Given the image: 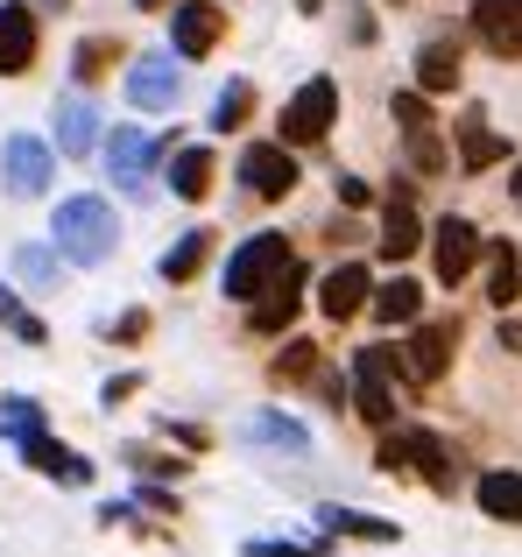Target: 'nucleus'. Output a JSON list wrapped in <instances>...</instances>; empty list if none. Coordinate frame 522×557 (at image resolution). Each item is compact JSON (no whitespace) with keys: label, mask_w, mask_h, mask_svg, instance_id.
Listing matches in <instances>:
<instances>
[{"label":"nucleus","mask_w":522,"mask_h":557,"mask_svg":"<svg viewBox=\"0 0 522 557\" xmlns=\"http://www.w3.org/2000/svg\"><path fill=\"white\" fill-rule=\"evenodd\" d=\"M107 170H113V184H141L149 177V141H141V127H113Z\"/></svg>","instance_id":"obj_17"},{"label":"nucleus","mask_w":522,"mask_h":557,"mask_svg":"<svg viewBox=\"0 0 522 557\" xmlns=\"http://www.w3.org/2000/svg\"><path fill=\"white\" fill-rule=\"evenodd\" d=\"M0 325H8L14 339L42 346V318H28V311H22V297H14V289H0Z\"/></svg>","instance_id":"obj_32"},{"label":"nucleus","mask_w":522,"mask_h":557,"mask_svg":"<svg viewBox=\"0 0 522 557\" xmlns=\"http://www.w3.org/2000/svg\"><path fill=\"white\" fill-rule=\"evenodd\" d=\"M36 431H42V409L28 403V395H8V403H0V437L22 445V437H36Z\"/></svg>","instance_id":"obj_29"},{"label":"nucleus","mask_w":522,"mask_h":557,"mask_svg":"<svg viewBox=\"0 0 522 557\" xmlns=\"http://www.w3.org/2000/svg\"><path fill=\"white\" fill-rule=\"evenodd\" d=\"M487 261H495V269H487V297H495L501 311H509V304L522 297V261H515V247H509V240L487 247Z\"/></svg>","instance_id":"obj_23"},{"label":"nucleus","mask_w":522,"mask_h":557,"mask_svg":"<svg viewBox=\"0 0 522 557\" xmlns=\"http://www.w3.org/2000/svg\"><path fill=\"white\" fill-rule=\"evenodd\" d=\"M473 28L495 57H522V0H473Z\"/></svg>","instance_id":"obj_12"},{"label":"nucleus","mask_w":522,"mask_h":557,"mask_svg":"<svg viewBox=\"0 0 522 557\" xmlns=\"http://www.w3.org/2000/svg\"><path fill=\"white\" fill-rule=\"evenodd\" d=\"M22 8H42V14H57V8H64V0H22Z\"/></svg>","instance_id":"obj_40"},{"label":"nucleus","mask_w":522,"mask_h":557,"mask_svg":"<svg viewBox=\"0 0 522 557\" xmlns=\"http://www.w3.org/2000/svg\"><path fill=\"white\" fill-rule=\"evenodd\" d=\"M318 522H325L332 536H368V544H396V522L360 516V508H318Z\"/></svg>","instance_id":"obj_21"},{"label":"nucleus","mask_w":522,"mask_h":557,"mask_svg":"<svg viewBox=\"0 0 522 557\" xmlns=\"http://www.w3.org/2000/svg\"><path fill=\"white\" fill-rule=\"evenodd\" d=\"M388 368H396V354L388 346H360L353 354V403H360V417L368 423H396V395H388Z\"/></svg>","instance_id":"obj_5"},{"label":"nucleus","mask_w":522,"mask_h":557,"mask_svg":"<svg viewBox=\"0 0 522 557\" xmlns=\"http://www.w3.org/2000/svg\"><path fill=\"white\" fill-rule=\"evenodd\" d=\"M248 107H254V85H226V92L212 99V127H240Z\"/></svg>","instance_id":"obj_31"},{"label":"nucleus","mask_w":522,"mask_h":557,"mask_svg":"<svg viewBox=\"0 0 522 557\" xmlns=\"http://www.w3.org/2000/svg\"><path fill=\"white\" fill-rule=\"evenodd\" d=\"M22 459L36 466V473H57V480H71V487H78V480L92 473V466H85L78 451H64L57 437H42V431H36V437H22Z\"/></svg>","instance_id":"obj_16"},{"label":"nucleus","mask_w":522,"mask_h":557,"mask_svg":"<svg viewBox=\"0 0 522 557\" xmlns=\"http://www.w3.org/2000/svg\"><path fill=\"white\" fill-rule=\"evenodd\" d=\"M170 190H177V198H206V190H212V149H177V163H170Z\"/></svg>","instance_id":"obj_24"},{"label":"nucleus","mask_w":522,"mask_h":557,"mask_svg":"<svg viewBox=\"0 0 522 557\" xmlns=\"http://www.w3.org/2000/svg\"><path fill=\"white\" fill-rule=\"evenodd\" d=\"M297 8H303V14H318V8H325V0H297Z\"/></svg>","instance_id":"obj_41"},{"label":"nucleus","mask_w":522,"mask_h":557,"mask_svg":"<svg viewBox=\"0 0 522 557\" xmlns=\"http://www.w3.org/2000/svg\"><path fill=\"white\" fill-rule=\"evenodd\" d=\"M297 289H303V275H297V269H289V275H283V283H275V289H269V297H254V332H283V325H289V318H297V304H303V297H297Z\"/></svg>","instance_id":"obj_18"},{"label":"nucleus","mask_w":522,"mask_h":557,"mask_svg":"<svg viewBox=\"0 0 522 557\" xmlns=\"http://www.w3.org/2000/svg\"><path fill=\"white\" fill-rule=\"evenodd\" d=\"M417 311H424V289H417V283H402V275L374 289V318H382V325H410Z\"/></svg>","instance_id":"obj_26"},{"label":"nucleus","mask_w":522,"mask_h":557,"mask_svg":"<svg viewBox=\"0 0 522 557\" xmlns=\"http://www.w3.org/2000/svg\"><path fill=\"white\" fill-rule=\"evenodd\" d=\"M50 240H57V255L64 261H107L113 247H121V219H113V205L107 198H64L57 205V219H50Z\"/></svg>","instance_id":"obj_1"},{"label":"nucleus","mask_w":522,"mask_h":557,"mask_svg":"<svg viewBox=\"0 0 522 557\" xmlns=\"http://www.w3.org/2000/svg\"><path fill=\"white\" fill-rule=\"evenodd\" d=\"M220 28H226V14L212 8V0H177V8H170V50L206 57L212 42H220Z\"/></svg>","instance_id":"obj_9"},{"label":"nucleus","mask_w":522,"mask_h":557,"mask_svg":"<svg viewBox=\"0 0 522 557\" xmlns=\"http://www.w3.org/2000/svg\"><path fill=\"white\" fill-rule=\"evenodd\" d=\"M417 247H424L417 205H410V190H396V198H388V212H382V255H388V261H402V255H417Z\"/></svg>","instance_id":"obj_15"},{"label":"nucleus","mask_w":522,"mask_h":557,"mask_svg":"<svg viewBox=\"0 0 522 557\" xmlns=\"http://www.w3.org/2000/svg\"><path fill=\"white\" fill-rule=\"evenodd\" d=\"M254 557H311L303 544H254Z\"/></svg>","instance_id":"obj_38"},{"label":"nucleus","mask_w":522,"mask_h":557,"mask_svg":"<svg viewBox=\"0 0 522 557\" xmlns=\"http://www.w3.org/2000/svg\"><path fill=\"white\" fill-rule=\"evenodd\" d=\"M22 275H36V283H50V275H57V261L42 255V247H22Z\"/></svg>","instance_id":"obj_36"},{"label":"nucleus","mask_w":522,"mask_h":557,"mask_svg":"<svg viewBox=\"0 0 522 557\" xmlns=\"http://www.w3.org/2000/svg\"><path fill=\"white\" fill-rule=\"evenodd\" d=\"M92 127H99V121H92V107L71 92L64 107H57V149H64V156H85V149H92Z\"/></svg>","instance_id":"obj_22"},{"label":"nucleus","mask_w":522,"mask_h":557,"mask_svg":"<svg viewBox=\"0 0 522 557\" xmlns=\"http://www.w3.org/2000/svg\"><path fill=\"white\" fill-rule=\"evenodd\" d=\"M0 170H8V184L22 190V198H36V190L50 184V149H42L36 135H8L0 141Z\"/></svg>","instance_id":"obj_11"},{"label":"nucleus","mask_w":522,"mask_h":557,"mask_svg":"<svg viewBox=\"0 0 522 557\" xmlns=\"http://www.w3.org/2000/svg\"><path fill=\"white\" fill-rule=\"evenodd\" d=\"M424 473L431 487H452V459H445V445L431 431H396V437H382V473Z\"/></svg>","instance_id":"obj_3"},{"label":"nucleus","mask_w":522,"mask_h":557,"mask_svg":"<svg viewBox=\"0 0 522 557\" xmlns=\"http://www.w3.org/2000/svg\"><path fill=\"white\" fill-rule=\"evenodd\" d=\"M127 99L135 107H177V71H170V50H149L135 57V71H127Z\"/></svg>","instance_id":"obj_13"},{"label":"nucleus","mask_w":522,"mask_h":557,"mask_svg":"<svg viewBox=\"0 0 522 557\" xmlns=\"http://www.w3.org/2000/svg\"><path fill=\"white\" fill-rule=\"evenodd\" d=\"M396 121H402V127H431L424 99H417V92H396Z\"/></svg>","instance_id":"obj_35"},{"label":"nucleus","mask_w":522,"mask_h":557,"mask_svg":"<svg viewBox=\"0 0 522 557\" xmlns=\"http://www.w3.org/2000/svg\"><path fill=\"white\" fill-rule=\"evenodd\" d=\"M206 255H212V233H206V226H198V233H184V240L163 255V283H191V275L206 269Z\"/></svg>","instance_id":"obj_25"},{"label":"nucleus","mask_w":522,"mask_h":557,"mask_svg":"<svg viewBox=\"0 0 522 557\" xmlns=\"http://www.w3.org/2000/svg\"><path fill=\"white\" fill-rule=\"evenodd\" d=\"M332 121H339V85H332V78H311L283 107V141H297V149H303V141H325Z\"/></svg>","instance_id":"obj_4"},{"label":"nucleus","mask_w":522,"mask_h":557,"mask_svg":"<svg viewBox=\"0 0 522 557\" xmlns=\"http://www.w3.org/2000/svg\"><path fill=\"white\" fill-rule=\"evenodd\" d=\"M248 437H254V445H283V451H303V445H311V437H303V423H289V417H254Z\"/></svg>","instance_id":"obj_30"},{"label":"nucleus","mask_w":522,"mask_h":557,"mask_svg":"<svg viewBox=\"0 0 522 557\" xmlns=\"http://www.w3.org/2000/svg\"><path fill=\"white\" fill-rule=\"evenodd\" d=\"M141 8H163V0H141Z\"/></svg>","instance_id":"obj_42"},{"label":"nucleus","mask_w":522,"mask_h":557,"mask_svg":"<svg viewBox=\"0 0 522 557\" xmlns=\"http://www.w3.org/2000/svg\"><path fill=\"white\" fill-rule=\"evenodd\" d=\"M113 57H121V42L113 36H85L78 50H71V71H78V85H99L113 71Z\"/></svg>","instance_id":"obj_28"},{"label":"nucleus","mask_w":522,"mask_h":557,"mask_svg":"<svg viewBox=\"0 0 522 557\" xmlns=\"http://www.w3.org/2000/svg\"><path fill=\"white\" fill-rule=\"evenodd\" d=\"M402 135H410V163L424 170V177H431V170H445V149H438V135H431V127H402Z\"/></svg>","instance_id":"obj_34"},{"label":"nucleus","mask_w":522,"mask_h":557,"mask_svg":"<svg viewBox=\"0 0 522 557\" xmlns=\"http://www.w3.org/2000/svg\"><path fill=\"white\" fill-rule=\"evenodd\" d=\"M311 368H318V346L311 339H289L283 354H275V381H303Z\"/></svg>","instance_id":"obj_33"},{"label":"nucleus","mask_w":522,"mask_h":557,"mask_svg":"<svg viewBox=\"0 0 522 557\" xmlns=\"http://www.w3.org/2000/svg\"><path fill=\"white\" fill-rule=\"evenodd\" d=\"M431 261H438V283H467L473 261H481V233L467 219H438L431 226Z\"/></svg>","instance_id":"obj_8"},{"label":"nucleus","mask_w":522,"mask_h":557,"mask_svg":"<svg viewBox=\"0 0 522 557\" xmlns=\"http://www.w3.org/2000/svg\"><path fill=\"white\" fill-rule=\"evenodd\" d=\"M339 205H368V184H360V177H339Z\"/></svg>","instance_id":"obj_37"},{"label":"nucleus","mask_w":522,"mask_h":557,"mask_svg":"<svg viewBox=\"0 0 522 557\" xmlns=\"http://www.w3.org/2000/svg\"><path fill=\"white\" fill-rule=\"evenodd\" d=\"M368 297H374V283H368V269H360V261H339V269L318 283V311H325L332 325H346V318H353Z\"/></svg>","instance_id":"obj_10"},{"label":"nucleus","mask_w":522,"mask_h":557,"mask_svg":"<svg viewBox=\"0 0 522 557\" xmlns=\"http://www.w3.org/2000/svg\"><path fill=\"white\" fill-rule=\"evenodd\" d=\"M501 346H515V354H522V318H501Z\"/></svg>","instance_id":"obj_39"},{"label":"nucleus","mask_w":522,"mask_h":557,"mask_svg":"<svg viewBox=\"0 0 522 557\" xmlns=\"http://www.w3.org/2000/svg\"><path fill=\"white\" fill-rule=\"evenodd\" d=\"M473 494H481V508L495 522H522V473H481Z\"/></svg>","instance_id":"obj_20"},{"label":"nucleus","mask_w":522,"mask_h":557,"mask_svg":"<svg viewBox=\"0 0 522 557\" xmlns=\"http://www.w3.org/2000/svg\"><path fill=\"white\" fill-rule=\"evenodd\" d=\"M289 269H297V255H289L283 233H254V240H240L234 255H226V297L254 304V297H269Z\"/></svg>","instance_id":"obj_2"},{"label":"nucleus","mask_w":522,"mask_h":557,"mask_svg":"<svg viewBox=\"0 0 522 557\" xmlns=\"http://www.w3.org/2000/svg\"><path fill=\"white\" fill-rule=\"evenodd\" d=\"M36 64V14L22 8V0H8L0 8V78H14V71Z\"/></svg>","instance_id":"obj_14"},{"label":"nucleus","mask_w":522,"mask_h":557,"mask_svg":"<svg viewBox=\"0 0 522 557\" xmlns=\"http://www.w3.org/2000/svg\"><path fill=\"white\" fill-rule=\"evenodd\" d=\"M240 184L269 205L289 198V190H297V156H289L283 141H254V149H240Z\"/></svg>","instance_id":"obj_6"},{"label":"nucleus","mask_w":522,"mask_h":557,"mask_svg":"<svg viewBox=\"0 0 522 557\" xmlns=\"http://www.w3.org/2000/svg\"><path fill=\"white\" fill-rule=\"evenodd\" d=\"M459 156H467V170H487V163H501V156H509V141L487 135V121L473 113V121L459 127Z\"/></svg>","instance_id":"obj_27"},{"label":"nucleus","mask_w":522,"mask_h":557,"mask_svg":"<svg viewBox=\"0 0 522 557\" xmlns=\"http://www.w3.org/2000/svg\"><path fill=\"white\" fill-rule=\"evenodd\" d=\"M417 85L424 92H452L459 85V42H424L417 50Z\"/></svg>","instance_id":"obj_19"},{"label":"nucleus","mask_w":522,"mask_h":557,"mask_svg":"<svg viewBox=\"0 0 522 557\" xmlns=\"http://www.w3.org/2000/svg\"><path fill=\"white\" fill-rule=\"evenodd\" d=\"M452 346H459V325H452V318H431V325H417V339L402 346V374H410L417 388H431V381L452 368Z\"/></svg>","instance_id":"obj_7"}]
</instances>
